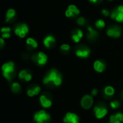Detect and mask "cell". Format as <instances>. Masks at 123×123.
<instances>
[{
  "label": "cell",
  "mask_w": 123,
  "mask_h": 123,
  "mask_svg": "<svg viewBox=\"0 0 123 123\" xmlns=\"http://www.w3.org/2000/svg\"><path fill=\"white\" fill-rule=\"evenodd\" d=\"M110 107L115 110V109H117L120 107V102L118 101V100H114V101H112L110 102Z\"/></svg>",
  "instance_id": "obj_24"
},
{
  "label": "cell",
  "mask_w": 123,
  "mask_h": 123,
  "mask_svg": "<svg viewBox=\"0 0 123 123\" xmlns=\"http://www.w3.org/2000/svg\"><path fill=\"white\" fill-rule=\"evenodd\" d=\"M82 37H83V32L79 29L75 30L72 32V35H71V38L75 43H79Z\"/></svg>",
  "instance_id": "obj_14"
},
{
  "label": "cell",
  "mask_w": 123,
  "mask_h": 123,
  "mask_svg": "<svg viewBox=\"0 0 123 123\" xmlns=\"http://www.w3.org/2000/svg\"><path fill=\"white\" fill-rule=\"evenodd\" d=\"M66 17H75V15H74L70 10H68V9H67V10L66 11Z\"/></svg>",
  "instance_id": "obj_32"
},
{
  "label": "cell",
  "mask_w": 123,
  "mask_h": 123,
  "mask_svg": "<svg viewBox=\"0 0 123 123\" xmlns=\"http://www.w3.org/2000/svg\"><path fill=\"white\" fill-rule=\"evenodd\" d=\"M88 30H89V33L87 35L88 39L92 40H95L98 37V32L94 30H93L91 27H88Z\"/></svg>",
  "instance_id": "obj_17"
},
{
  "label": "cell",
  "mask_w": 123,
  "mask_h": 123,
  "mask_svg": "<svg viewBox=\"0 0 123 123\" xmlns=\"http://www.w3.org/2000/svg\"><path fill=\"white\" fill-rule=\"evenodd\" d=\"M95 26H96V27L98 28V29H102V28H104L105 26V21L102 20V19H99V20H97V21L96 22Z\"/></svg>",
  "instance_id": "obj_23"
},
{
  "label": "cell",
  "mask_w": 123,
  "mask_h": 123,
  "mask_svg": "<svg viewBox=\"0 0 123 123\" xmlns=\"http://www.w3.org/2000/svg\"><path fill=\"white\" fill-rule=\"evenodd\" d=\"M4 39H3V38H1V39H0V45H1V48H2V47L4 46Z\"/></svg>",
  "instance_id": "obj_36"
},
{
  "label": "cell",
  "mask_w": 123,
  "mask_h": 123,
  "mask_svg": "<svg viewBox=\"0 0 123 123\" xmlns=\"http://www.w3.org/2000/svg\"><path fill=\"white\" fill-rule=\"evenodd\" d=\"M40 103L43 108L48 109L52 106V101L45 95H41L40 97Z\"/></svg>",
  "instance_id": "obj_12"
},
{
  "label": "cell",
  "mask_w": 123,
  "mask_h": 123,
  "mask_svg": "<svg viewBox=\"0 0 123 123\" xmlns=\"http://www.w3.org/2000/svg\"><path fill=\"white\" fill-rule=\"evenodd\" d=\"M27 94L29 97H34V96H35V93H34V92H33V89H27Z\"/></svg>",
  "instance_id": "obj_31"
},
{
  "label": "cell",
  "mask_w": 123,
  "mask_h": 123,
  "mask_svg": "<svg viewBox=\"0 0 123 123\" xmlns=\"http://www.w3.org/2000/svg\"><path fill=\"white\" fill-rule=\"evenodd\" d=\"M29 29L26 24H19L14 28V33L20 37H25L28 32Z\"/></svg>",
  "instance_id": "obj_7"
},
{
  "label": "cell",
  "mask_w": 123,
  "mask_h": 123,
  "mask_svg": "<svg viewBox=\"0 0 123 123\" xmlns=\"http://www.w3.org/2000/svg\"><path fill=\"white\" fill-rule=\"evenodd\" d=\"M68 9L70 10L75 16L77 15V14H79V12H80L79 10L78 9V8H77L75 5H69L68 7Z\"/></svg>",
  "instance_id": "obj_22"
},
{
  "label": "cell",
  "mask_w": 123,
  "mask_h": 123,
  "mask_svg": "<svg viewBox=\"0 0 123 123\" xmlns=\"http://www.w3.org/2000/svg\"><path fill=\"white\" fill-rule=\"evenodd\" d=\"M59 76H60L59 73H58L56 70L53 69V70L50 71L48 73V74L44 77V79H43V82L44 84H50V82H53H53L55 81V80Z\"/></svg>",
  "instance_id": "obj_4"
},
{
  "label": "cell",
  "mask_w": 123,
  "mask_h": 123,
  "mask_svg": "<svg viewBox=\"0 0 123 123\" xmlns=\"http://www.w3.org/2000/svg\"><path fill=\"white\" fill-rule=\"evenodd\" d=\"M15 15H16V12L14 9H8V11L6 12V22H11L15 17Z\"/></svg>",
  "instance_id": "obj_16"
},
{
  "label": "cell",
  "mask_w": 123,
  "mask_h": 123,
  "mask_svg": "<svg viewBox=\"0 0 123 123\" xmlns=\"http://www.w3.org/2000/svg\"><path fill=\"white\" fill-rule=\"evenodd\" d=\"M109 1H112V0H109Z\"/></svg>",
  "instance_id": "obj_39"
},
{
  "label": "cell",
  "mask_w": 123,
  "mask_h": 123,
  "mask_svg": "<svg viewBox=\"0 0 123 123\" xmlns=\"http://www.w3.org/2000/svg\"><path fill=\"white\" fill-rule=\"evenodd\" d=\"M115 115V118L117 119V120H120V122H123V113H121V112H117V113H116L115 115Z\"/></svg>",
  "instance_id": "obj_27"
},
{
  "label": "cell",
  "mask_w": 123,
  "mask_h": 123,
  "mask_svg": "<svg viewBox=\"0 0 123 123\" xmlns=\"http://www.w3.org/2000/svg\"><path fill=\"white\" fill-rule=\"evenodd\" d=\"M111 18L117 22H123V6L120 5L112 10L111 13Z\"/></svg>",
  "instance_id": "obj_6"
},
{
  "label": "cell",
  "mask_w": 123,
  "mask_h": 123,
  "mask_svg": "<svg viewBox=\"0 0 123 123\" xmlns=\"http://www.w3.org/2000/svg\"><path fill=\"white\" fill-rule=\"evenodd\" d=\"M31 79H32V75L30 74H27L25 79V81H31Z\"/></svg>",
  "instance_id": "obj_35"
},
{
  "label": "cell",
  "mask_w": 123,
  "mask_h": 123,
  "mask_svg": "<svg viewBox=\"0 0 123 123\" xmlns=\"http://www.w3.org/2000/svg\"><path fill=\"white\" fill-rule=\"evenodd\" d=\"M94 103L93 97L90 94L84 95L81 99V106L85 110H89Z\"/></svg>",
  "instance_id": "obj_5"
},
{
  "label": "cell",
  "mask_w": 123,
  "mask_h": 123,
  "mask_svg": "<svg viewBox=\"0 0 123 123\" xmlns=\"http://www.w3.org/2000/svg\"><path fill=\"white\" fill-rule=\"evenodd\" d=\"M2 38H9L10 37L11 29L9 27H2L1 29Z\"/></svg>",
  "instance_id": "obj_19"
},
{
  "label": "cell",
  "mask_w": 123,
  "mask_h": 123,
  "mask_svg": "<svg viewBox=\"0 0 123 123\" xmlns=\"http://www.w3.org/2000/svg\"><path fill=\"white\" fill-rule=\"evenodd\" d=\"M102 14H104L105 17H108L110 15V11L107 10V9H103L102 12Z\"/></svg>",
  "instance_id": "obj_34"
},
{
  "label": "cell",
  "mask_w": 123,
  "mask_h": 123,
  "mask_svg": "<svg viewBox=\"0 0 123 123\" xmlns=\"http://www.w3.org/2000/svg\"><path fill=\"white\" fill-rule=\"evenodd\" d=\"M86 21H85V19L83 17H80L78 19H77V23L78 25H84L85 24Z\"/></svg>",
  "instance_id": "obj_29"
},
{
  "label": "cell",
  "mask_w": 123,
  "mask_h": 123,
  "mask_svg": "<svg viewBox=\"0 0 123 123\" xmlns=\"http://www.w3.org/2000/svg\"><path fill=\"white\" fill-rule=\"evenodd\" d=\"M94 68L98 73H102L105 69V64L103 61L97 60L94 63Z\"/></svg>",
  "instance_id": "obj_13"
},
{
  "label": "cell",
  "mask_w": 123,
  "mask_h": 123,
  "mask_svg": "<svg viewBox=\"0 0 123 123\" xmlns=\"http://www.w3.org/2000/svg\"><path fill=\"white\" fill-rule=\"evenodd\" d=\"M90 53H91V50L88 48L84 47V46L78 48L76 50V55L78 57L82 58H88L90 55Z\"/></svg>",
  "instance_id": "obj_11"
},
{
  "label": "cell",
  "mask_w": 123,
  "mask_h": 123,
  "mask_svg": "<svg viewBox=\"0 0 123 123\" xmlns=\"http://www.w3.org/2000/svg\"><path fill=\"white\" fill-rule=\"evenodd\" d=\"M64 123H79V117L76 114L67 112L63 117Z\"/></svg>",
  "instance_id": "obj_10"
},
{
  "label": "cell",
  "mask_w": 123,
  "mask_h": 123,
  "mask_svg": "<svg viewBox=\"0 0 123 123\" xmlns=\"http://www.w3.org/2000/svg\"><path fill=\"white\" fill-rule=\"evenodd\" d=\"M11 89H12V91L14 93H18L20 90H21V86L19 83L17 82H14L12 83V86H11Z\"/></svg>",
  "instance_id": "obj_21"
},
{
  "label": "cell",
  "mask_w": 123,
  "mask_h": 123,
  "mask_svg": "<svg viewBox=\"0 0 123 123\" xmlns=\"http://www.w3.org/2000/svg\"><path fill=\"white\" fill-rule=\"evenodd\" d=\"M122 97H123V94H122Z\"/></svg>",
  "instance_id": "obj_38"
},
{
  "label": "cell",
  "mask_w": 123,
  "mask_h": 123,
  "mask_svg": "<svg viewBox=\"0 0 123 123\" xmlns=\"http://www.w3.org/2000/svg\"><path fill=\"white\" fill-rule=\"evenodd\" d=\"M122 122H120V120H117L116 118H115V115H111L110 117V122L109 123H121Z\"/></svg>",
  "instance_id": "obj_26"
},
{
  "label": "cell",
  "mask_w": 123,
  "mask_h": 123,
  "mask_svg": "<svg viewBox=\"0 0 123 123\" xmlns=\"http://www.w3.org/2000/svg\"><path fill=\"white\" fill-rule=\"evenodd\" d=\"M33 119L36 123H47L50 120V116L45 110H40L35 113Z\"/></svg>",
  "instance_id": "obj_2"
},
{
  "label": "cell",
  "mask_w": 123,
  "mask_h": 123,
  "mask_svg": "<svg viewBox=\"0 0 123 123\" xmlns=\"http://www.w3.org/2000/svg\"><path fill=\"white\" fill-rule=\"evenodd\" d=\"M55 42V39L52 35H48L43 40V44L47 48H51Z\"/></svg>",
  "instance_id": "obj_15"
},
{
  "label": "cell",
  "mask_w": 123,
  "mask_h": 123,
  "mask_svg": "<svg viewBox=\"0 0 123 123\" xmlns=\"http://www.w3.org/2000/svg\"><path fill=\"white\" fill-rule=\"evenodd\" d=\"M104 92H105V94L106 96H107V97H112L115 94V90L114 87H112L111 86H106L105 88Z\"/></svg>",
  "instance_id": "obj_18"
},
{
  "label": "cell",
  "mask_w": 123,
  "mask_h": 123,
  "mask_svg": "<svg viewBox=\"0 0 123 123\" xmlns=\"http://www.w3.org/2000/svg\"><path fill=\"white\" fill-rule=\"evenodd\" d=\"M91 2H92V3H99V2H100L102 0H89Z\"/></svg>",
  "instance_id": "obj_37"
},
{
  "label": "cell",
  "mask_w": 123,
  "mask_h": 123,
  "mask_svg": "<svg viewBox=\"0 0 123 123\" xmlns=\"http://www.w3.org/2000/svg\"><path fill=\"white\" fill-rule=\"evenodd\" d=\"M107 34L112 37H119L121 35V28L117 25H112L107 29Z\"/></svg>",
  "instance_id": "obj_9"
},
{
  "label": "cell",
  "mask_w": 123,
  "mask_h": 123,
  "mask_svg": "<svg viewBox=\"0 0 123 123\" xmlns=\"http://www.w3.org/2000/svg\"><path fill=\"white\" fill-rule=\"evenodd\" d=\"M32 59L33 61H35L39 66H44L45 64H46V63L48 61L47 55L43 52H39V53L33 55L32 57Z\"/></svg>",
  "instance_id": "obj_3"
},
{
  "label": "cell",
  "mask_w": 123,
  "mask_h": 123,
  "mask_svg": "<svg viewBox=\"0 0 123 123\" xmlns=\"http://www.w3.org/2000/svg\"><path fill=\"white\" fill-rule=\"evenodd\" d=\"M1 70H2V74H3L4 77L8 81H10L14 73V63L12 61H9V62L4 63L1 67Z\"/></svg>",
  "instance_id": "obj_1"
},
{
  "label": "cell",
  "mask_w": 123,
  "mask_h": 123,
  "mask_svg": "<svg viewBox=\"0 0 123 123\" xmlns=\"http://www.w3.org/2000/svg\"><path fill=\"white\" fill-rule=\"evenodd\" d=\"M61 50L63 51H68L70 50V46L68 44H63L61 46Z\"/></svg>",
  "instance_id": "obj_28"
},
{
  "label": "cell",
  "mask_w": 123,
  "mask_h": 123,
  "mask_svg": "<svg viewBox=\"0 0 123 123\" xmlns=\"http://www.w3.org/2000/svg\"><path fill=\"white\" fill-rule=\"evenodd\" d=\"M26 43H27V45L32 47V48H36L37 47V41L35 39L32 38V37L27 38V40H26Z\"/></svg>",
  "instance_id": "obj_20"
},
{
  "label": "cell",
  "mask_w": 123,
  "mask_h": 123,
  "mask_svg": "<svg viewBox=\"0 0 123 123\" xmlns=\"http://www.w3.org/2000/svg\"><path fill=\"white\" fill-rule=\"evenodd\" d=\"M27 74L28 73H27V71L26 70H22V71H20L19 73V74H18L19 79H21V80H23V79L25 80V77H26V76H27Z\"/></svg>",
  "instance_id": "obj_25"
},
{
  "label": "cell",
  "mask_w": 123,
  "mask_h": 123,
  "mask_svg": "<svg viewBox=\"0 0 123 123\" xmlns=\"http://www.w3.org/2000/svg\"><path fill=\"white\" fill-rule=\"evenodd\" d=\"M94 112L96 118L102 119L107 115V109L103 106H96L94 108Z\"/></svg>",
  "instance_id": "obj_8"
},
{
  "label": "cell",
  "mask_w": 123,
  "mask_h": 123,
  "mask_svg": "<svg viewBox=\"0 0 123 123\" xmlns=\"http://www.w3.org/2000/svg\"><path fill=\"white\" fill-rule=\"evenodd\" d=\"M32 89H33V92L35 93V95H37L40 93V92L41 91V88L39 86H36L33 87Z\"/></svg>",
  "instance_id": "obj_30"
},
{
  "label": "cell",
  "mask_w": 123,
  "mask_h": 123,
  "mask_svg": "<svg viewBox=\"0 0 123 123\" xmlns=\"http://www.w3.org/2000/svg\"><path fill=\"white\" fill-rule=\"evenodd\" d=\"M97 94H98V89H92V92H91V95H92V97L97 96Z\"/></svg>",
  "instance_id": "obj_33"
}]
</instances>
